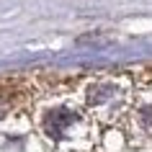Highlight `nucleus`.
<instances>
[{"mask_svg": "<svg viewBox=\"0 0 152 152\" xmlns=\"http://www.w3.org/2000/svg\"><path fill=\"white\" fill-rule=\"evenodd\" d=\"M70 121H72V113H70V111H52V113L47 116V132H49L52 137H59Z\"/></svg>", "mask_w": 152, "mask_h": 152, "instance_id": "f257e3e1", "label": "nucleus"}, {"mask_svg": "<svg viewBox=\"0 0 152 152\" xmlns=\"http://www.w3.org/2000/svg\"><path fill=\"white\" fill-rule=\"evenodd\" d=\"M144 121H147V126L152 129V108H147V111H144Z\"/></svg>", "mask_w": 152, "mask_h": 152, "instance_id": "f03ea898", "label": "nucleus"}]
</instances>
